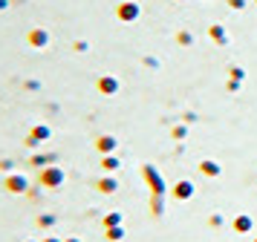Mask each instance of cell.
<instances>
[{"label":"cell","instance_id":"14","mask_svg":"<svg viewBox=\"0 0 257 242\" xmlns=\"http://www.w3.org/2000/svg\"><path fill=\"white\" fill-rule=\"evenodd\" d=\"M118 15H121V18H133V15H136V6H121Z\"/></svg>","mask_w":257,"mask_h":242},{"label":"cell","instance_id":"1","mask_svg":"<svg viewBox=\"0 0 257 242\" xmlns=\"http://www.w3.org/2000/svg\"><path fill=\"white\" fill-rule=\"evenodd\" d=\"M38 184H41V187H61V184H64V170L55 167V164H47V167L41 170V176H38Z\"/></svg>","mask_w":257,"mask_h":242},{"label":"cell","instance_id":"4","mask_svg":"<svg viewBox=\"0 0 257 242\" xmlns=\"http://www.w3.org/2000/svg\"><path fill=\"white\" fill-rule=\"evenodd\" d=\"M98 90L104 92V95H113V92L118 90V81L116 78H101L98 81Z\"/></svg>","mask_w":257,"mask_h":242},{"label":"cell","instance_id":"5","mask_svg":"<svg viewBox=\"0 0 257 242\" xmlns=\"http://www.w3.org/2000/svg\"><path fill=\"white\" fill-rule=\"evenodd\" d=\"M32 138H38V141H47L49 138V127L47 124H38V127H32V133H29Z\"/></svg>","mask_w":257,"mask_h":242},{"label":"cell","instance_id":"17","mask_svg":"<svg viewBox=\"0 0 257 242\" xmlns=\"http://www.w3.org/2000/svg\"><path fill=\"white\" fill-rule=\"evenodd\" d=\"M44 242H58V239H55V236H47V239H44Z\"/></svg>","mask_w":257,"mask_h":242},{"label":"cell","instance_id":"3","mask_svg":"<svg viewBox=\"0 0 257 242\" xmlns=\"http://www.w3.org/2000/svg\"><path fill=\"white\" fill-rule=\"evenodd\" d=\"M26 41H29V46H35V49H44V46L49 44V32L47 29H41V26H35L32 32L26 35Z\"/></svg>","mask_w":257,"mask_h":242},{"label":"cell","instance_id":"19","mask_svg":"<svg viewBox=\"0 0 257 242\" xmlns=\"http://www.w3.org/2000/svg\"><path fill=\"white\" fill-rule=\"evenodd\" d=\"M24 242H35V239H24Z\"/></svg>","mask_w":257,"mask_h":242},{"label":"cell","instance_id":"8","mask_svg":"<svg viewBox=\"0 0 257 242\" xmlns=\"http://www.w3.org/2000/svg\"><path fill=\"white\" fill-rule=\"evenodd\" d=\"M52 225H55V216L52 213H41L38 216V228H52Z\"/></svg>","mask_w":257,"mask_h":242},{"label":"cell","instance_id":"12","mask_svg":"<svg viewBox=\"0 0 257 242\" xmlns=\"http://www.w3.org/2000/svg\"><path fill=\"white\" fill-rule=\"evenodd\" d=\"M118 219H121L118 213H110V216H104V225H107V228H116V225H118Z\"/></svg>","mask_w":257,"mask_h":242},{"label":"cell","instance_id":"13","mask_svg":"<svg viewBox=\"0 0 257 242\" xmlns=\"http://www.w3.org/2000/svg\"><path fill=\"white\" fill-rule=\"evenodd\" d=\"M12 167H15L12 159H0V170H3V173H12Z\"/></svg>","mask_w":257,"mask_h":242},{"label":"cell","instance_id":"10","mask_svg":"<svg viewBox=\"0 0 257 242\" xmlns=\"http://www.w3.org/2000/svg\"><path fill=\"white\" fill-rule=\"evenodd\" d=\"M121 236H124V230L118 228V225L116 228H107V239H121Z\"/></svg>","mask_w":257,"mask_h":242},{"label":"cell","instance_id":"18","mask_svg":"<svg viewBox=\"0 0 257 242\" xmlns=\"http://www.w3.org/2000/svg\"><path fill=\"white\" fill-rule=\"evenodd\" d=\"M67 242H78V239H67Z\"/></svg>","mask_w":257,"mask_h":242},{"label":"cell","instance_id":"9","mask_svg":"<svg viewBox=\"0 0 257 242\" xmlns=\"http://www.w3.org/2000/svg\"><path fill=\"white\" fill-rule=\"evenodd\" d=\"M116 187H118V184L113 182V179H101V182H98V190H101V193H113Z\"/></svg>","mask_w":257,"mask_h":242},{"label":"cell","instance_id":"2","mask_svg":"<svg viewBox=\"0 0 257 242\" xmlns=\"http://www.w3.org/2000/svg\"><path fill=\"white\" fill-rule=\"evenodd\" d=\"M3 187H6L9 193H26V190H29V182H26V176H21V173H9L6 182H3Z\"/></svg>","mask_w":257,"mask_h":242},{"label":"cell","instance_id":"6","mask_svg":"<svg viewBox=\"0 0 257 242\" xmlns=\"http://www.w3.org/2000/svg\"><path fill=\"white\" fill-rule=\"evenodd\" d=\"M49 161H55V156H44V153H41V156H32V159H29V164H32V167H41V170H44V164H49Z\"/></svg>","mask_w":257,"mask_h":242},{"label":"cell","instance_id":"7","mask_svg":"<svg viewBox=\"0 0 257 242\" xmlns=\"http://www.w3.org/2000/svg\"><path fill=\"white\" fill-rule=\"evenodd\" d=\"M113 147H116V138L113 136H101L98 138V150H101V153H110Z\"/></svg>","mask_w":257,"mask_h":242},{"label":"cell","instance_id":"11","mask_svg":"<svg viewBox=\"0 0 257 242\" xmlns=\"http://www.w3.org/2000/svg\"><path fill=\"white\" fill-rule=\"evenodd\" d=\"M101 167H104V170H116V167H118V161L113 159V156H104V161H101Z\"/></svg>","mask_w":257,"mask_h":242},{"label":"cell","instance_id":"16","mask_svg":"<svg viewBox=\"0 0 257 242\" xmlns=\"http://www.w3.org/2000/svg\"><path fill=\"white\" fill-rule=\"evenodd\" d=\"M9 9V0H0V12H6Z\"/></svg>","mask_w":257,"mask_h":242},{"label":"cell","instance_id":"15","mask_svg":"<svg viewBox=\"0 0 257 242\" xmlns=\"http://www.w3.org/2000/svg\"><path fill=\"white\" fill-rule=\"evenodd\" d=\"M38 144H41V141H38V138H32V136H26V147H38Z\"/></svg>","mask_w":257,"mask_h":242}]
</instances>
